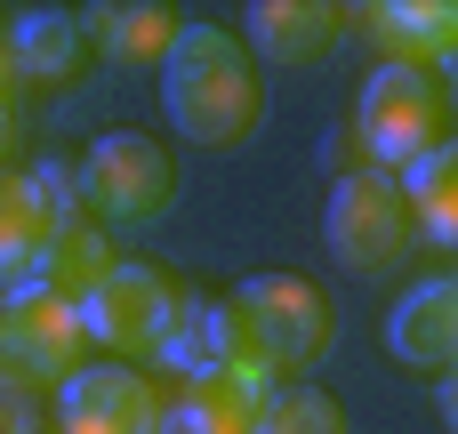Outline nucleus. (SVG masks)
I'll use <instances>...</instances> for the list:
<instances>
[{"label": "nucleus", "instance_id": "obj_1", "mask_svg": "<svg viewBox=\"0 0 458 434\" xmlns=\"http://www.w3.org/2000/svg\"><path fill=\"white\" fill-rule=\"evenodd\" d=\"M161 113L185 145H242L266 121V81L242 32L225 24H185L169 64H161Z\"/></svg>", "mask_w": 458, "mask_h": 434}, {"label": "nucleus", "instance_id": "obj_2", "mask_svg": "<svg viewBox=\"0 0 458 434\" xmlns=\"http://www.w3.org/2000/svg\"><path fill=\"white\" fill-rule=\"evenodd\" d=\"M201 314V298L169 274V266H137L121 258L89 298H81V330L113 354H169L185 338V322Z\"/></svg>", "mask_w": 458, "mask_h": 434}, {"label": "nucleus", "instance_id": "obj_3", "mask_svg": "<svg viewBox=\"0 0 458 434\" xmlns=\"http://www.w3.org/2000/svg\"><path fill=\"white\" fill-rule=\"evenodd\" d=\"M451 129V81L427 72V64H378L354 97V137L370 145V161H427Z\"/></svg>", "mask_w": 458, "mask_h": 434}, {"label": "nucleus", "instance_id": "obj_4", "mask_svg": "<svg viewBox=\"0 0 458 434\" xmlns=\"http://www.w3.org/2000/svg\"><path fill=\"white\" fill-rule=\"evenodd\" d=\"M105 226H161L177 209V161L161 137L145 129H105L81 153V185H72Z\"/></svg>", "mask_w": 458, "mask_h": 434}, {"label": "nucleus", "instance_id": "obj_5", "mask_svg": "<svg viewBox=\"0 0 458 434\" xmlns=\"http://www.w3.org/2000/svg\"><path fill=\"white\" fill-rule=\"evenodd\" d=\"M322 234H330V258L346 274H394L419 242L411 226V201H403V177L394 169H346L330 185V209H322Z\"/></svg>", "mask_w": 458, "mask_h": 434}, {"label": "nucleus", "instance_id": "obj_6", "mask_svg": "<svg viewBox=\"0 0 458 434\" xmlns=\"http://www.w3.org/2000/svg\"><path fill=\"white\" fill-rule=\"evenodd\" d=\"M81 346H89L81 306L48 298V290H8L0 298V387H16V395L56 387L64 395V379L81 370Z\"/></svg>", "mask_w": 458, "mask_h": 434}, {"label": "nucleus", "instance_id": "obj_7", "mask_svg": "<svg viewBox=\"0 0 458 434\" xmlns=\"http://www.w3.org/2000/svg\"><path fill=\"white\" fill-rule=\"evenodd\" d=\"M169 427V395L129 370V362H81L64 379L56 403V434H161Z\"/></svg>", "mask_w": 458, "mask_h": 434}, {"label": "nucleus", "instance_id": "obj_8", "mask_svg": "<svg viewBox=\"0 0 458 434\" xmlns=\"http://www.w3.org/2000/svg\"><path fill=\"white\" fill-rule=\"evenodd\" d=\"M64 217H72V185L56 169H0V282L24 290L32 258L48 250Z\"/></svg>", "mask_w": 458, "mask_h": 434}, {"label": "nucleus", "instance_id": "obj_9", "mask_svg": "<svg viewBox=\"0 0 458 434\" xmlns=\"http://www.w3.org/2000/svg\"><path fill=\"white\" fill-rule=\"evenodd\" d=\"M354 24L378 40V64H458V0H370Z\"/></svg>", "mask_w": 458, "mask_h": 434}, {"label": "nucleus", "instance_id": "obj_10", "mask_svg": "<svg viewBox=\"0 0 458 434\" xmlns=\"http://www.w3.org/2000/svg\"><path fill=\"white\" fill-rule=\"evenodd\" d=\"M346 24L354 16L338 0H258L250 8V56H266V64H322V56H338Z\"/></svg>", "mask_w": 458, "mask_h": 434}, {"label": "nucleus", "instance_id": "obj_11", "mask_svg": "<svg viewBox=\"0 0 458 434\" xmlns=\"http://www.w3.org/2000/svg\"><path fill=\"white\" fill-rule=\"evenodd\" d=\"M386 346L411 362V370H458V274L419 282L394 314H386Z\"/></svg>", "mask_w": 458, "mask_h": 434}, {"label": "nucleus", "instance_id": "obj_12", "mask_svg": "<svg viewBox=\"0 0 458 434\" xmlns=\"http://www.w3.org/2000/svg\"><path fill=\"white\" fill-rule=\"evenodd\" d=\"M81 24H89V48H105L121 64H169V48L185 32V16L161 0H105V8H81Z\"/></svg>", "mask_w": 458, "mask_h": 434}, {"label": "nucleus", "instance_id": "obj_13", "mask_svg": "<svg viewBox=\"0 0 458 434\" xmlns=\"http://www.w3.org/2000/svg\"><path fill=\"white\" fill-rule=\"evenodd\" d=\"M121 258H113V242H105V226H81V217H64L56 234H48V250L32 258V274H24V290H48V298H64V306H81L105 274H113Z\"/></svg>", "mask_w": 458, "mask_h": 434}, {"label": "nucleus", "instance_id": "obj_14", "mask_svg": "<svg viewBox=\"0 0 458 434\" xmlns=\"http://www.w3.org/2000/svg\"><path fill=\"white\" fill-rule=\"evenodd\" d=\"M8 64L24 81H72L89 64V24L72 8H24L8 24Z\"/></svg>", "mask_w": 458, "mask_h": 434}, {"label": "nucleus", "instance_id": "obj_15", "mask_svg": "<svg viewBox=\"0 0 458 434\" xmlns=\"http://www.w3.org/2000/svg\"><path fill=\"white\" fill-rule=\"evenodd\" d=\"M403 201H411V226H419L427 242L458 250V137H443L427 161L403 169Z\"/></svg>", "mask_w": 458, "mask_h": 434}, {"label": "nucleus", "instance_id": "obj_16", "mask_svg": "<svg viewBox=\"0 0 458 434\" xmlns=\"http://www.w3.org/2000/svg\"><path fill=\"white\" fill-rule=\"evenodd\" d=\"M250 434H354V427H346V411L322 387H282V395H266Z\"/></svg>", "mask_w": 458, "mask_h": 434}, {"label": "nucleus", "instance_id": "obj_17", "mask_svg": "<svg viewBox=\"0 0 458 434\" xmlns=\"http://www.w3.org/2000/svg\"><path fill=\"white\" fill-rule=\"evenodd\" d=\"M16 153H24V113H16V97L0 89V169H16Z\"/></svg>", "mask_w": 458, "mask_h": 434}, {"label": "nucleus", "instance_id": "obj_18", "mask_svg": "<svg viewBox=\"0 0 458 434\" xmlns=\"http://www.w3.org/2000/svg\"><path fill=\"white\" fill-rule=\"evenodd\" d=\"M443 427L458 434V370H451V379H443Z\"/></svg>", "mask_w": 458, "mask_h": 434}, {"label": "nucleus", "instance_id": "obj_19", "mask_svg": "<svg viewBox=\"0 0 458 434\" xmlns=\"http://www.w3.org/2000/svg\"><path fill=\"white\" fill-rule=\"evenodd\" d=\"M8 72H16V64H8V24H0V89H8Z\"/></svg>", "mask_w": 458, "mask_h": 434}]
</instances>
